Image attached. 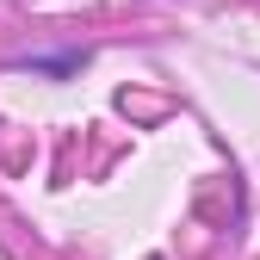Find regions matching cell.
Masks as SVG:
<instances>
[{
    "label": "cell",
    "mask_w": 260,
    "mask_h": 260,
    "mask_svg": "<svg viewBox=\"0 0 260 260\" xmlns=\"http://www.w3.org/2000/svg\"><path fill=\"white\" fill-rule=\"evenodd\" d=\"M25 75H50V81H69L87 69V50H62V56H19Z\"/></svg>",
    "instance_id": "obj_1"
}]
</instances>
